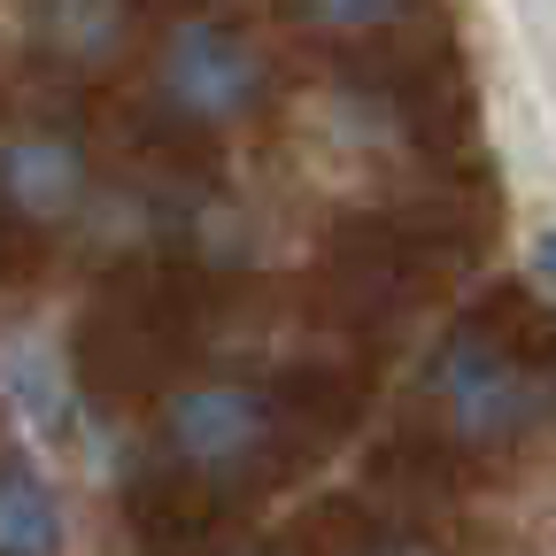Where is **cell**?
<instances>
[{"instance_id": "obj_1", "label": "cell", "mask_w": 556, "mask_h": 556, "mask_svg": "<svg viewBox=\"0 0 556 556\" xmlns=\"http://www.w3.org/2000/svg\"><path fill=\"white\" fill-rule=\"evenodd\" d=\"M548 394H556V309H541L526 287H495L479 309H464L426 364L433 441L471 456L518 448L541 426Z\"/></svg>"}, {"instance_id": "obj_2", "label": "cell", "mask_w": 556, "mask_h": 556, "mask_svg": "<svg viewBox=\"0 0 556 556\" xmlns=\"http://www.w3.org/2000/svg\"><path fill=\"white\" fill-rule=\"evenodd\" d=\"M278 93L270 47L225 9V0H178L148 39V116L163 163H208L240 124H255Z\"/></svg>"}, {"instance_id": "obj_3", "label": "cell", "mask_w": 556, "mask_h": 556, "mask_svg": "<svg viewBox=\"0 0 556 556\" xmlns=\"http://www.w3.org/2000/svg\"><path fill=\"white\" fill-rule=\"evenodd\" d=\"M309 394H317L309 371L302 379H193V387H178L155 417L163 471L208 486V495L263 486L270 471L294 464Z\"/></svg>"}, {"instance_id": "obj_4", "label": "cell", "mask_w": 556, "mask_h": 556, "mask_svg": "<svg viewBox=\"0 0 556 556\" xmlns=\"http://www.w3.org/2000/svg\"><path fill=\"white\" fill-rule=\"evenodd\" d=\"M93 201V148L86 131L54 116V109H24L9 124V148H0V217H9V255L24 263L31 248H54L78 208Z\"/></svg>"}, {"instance_id": "obj_5", "label": "cell", "mask_w": 556, "mask_h": 556, "mask_svg": "<svg viewBox=\"0 0 556 556\" xmlns=\"http://www.w3.org/2000/svg\"><path fill=\"white\" fill-rule=\"evenodd\" d=\"M170 9L163 0H31V24H39V54L54 62V78H109V70L139 47L155 39Z\"/></svg>"}, {"instance_id": "obj_6", "label": "cell", "mask_w": 556, "mask_h": 556, "mask_svg": "<svg viewBox=\"0 0 556 556\" xmlns=\"http://www.w3.org/2000/svg\"><path fill=\"white\" fill-rule=\"evenodd\" d=\"M54 548H62L54 479L39 471L31 441L9 433L0 441V556H54Z\"/></svg>"}, {"instance_id": "obj_7", "label": "cell", "mask_w": 556, "mask_h": 556, "mask_svg": "<svg viewBox=\"0 0 556 556\" xmlns=\"http://www.w3.org/2000/svg\"><path fill=\"white\" fill-rule=\"evenodd\" d=\"M302 9H309L325 31H348V39L387 47V39H402L417 16H426V0H302Z\"/></svg>"}, {"instance_id": "obj_8", "label": "cell", "mask_w": 556, "mask_h": 556, "mask_svg": "<svg viewBox=\"0 0 556 556\" xmlns=\"http://www.w3.org/2000/svg\"><path fill=\"white\" fill-rule=\"evenodd\" d=\"M348 556H441V548L426 533H409V526H364L348 541Z\"/></svg>"}, {"instance_id": "obj_9", "label": "cell", "mask_w": 556, "mask_h": 556, "mask_svg": "<svg viewBox=\"0 0 556 556\" xmlns=\"http://www.w3.org/2000/svg\"><path fill=\"white\" fill-rule=\"evenodd\" d=\"M533 270L548 278V294H556V232H541V240H533Z\"/></svg>"}]
</instances>
